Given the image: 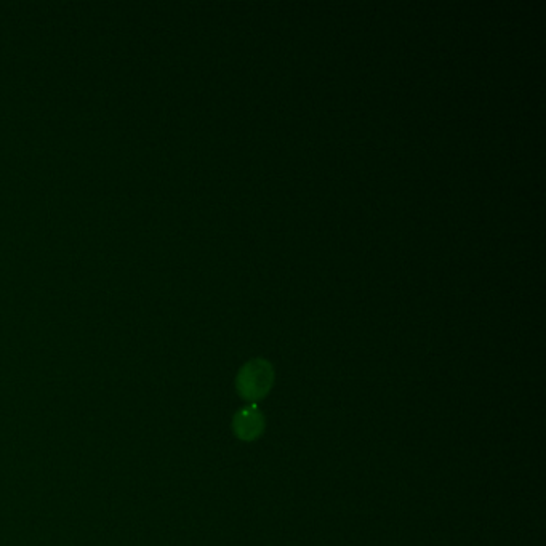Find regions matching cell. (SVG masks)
I'll list each match as a JSON object with an SVG mask.
<instances>
[{
    "label": "cell",
    "instance_id": "obj_1",
    "mask_svg": "<svg viewBox=\"0 0 546 546\" xmlns=\"http://www.w3.org/2000/svg\"><path fill=\"white\" fill-rule=\"evenodd\" d=\"M271 367L268 362L253 361L245 366L239 376V386L244 395L262 396L271 383Z\"/></svg>",
    "mask_w": 546,
    "mask_h": 546
}]
</instances>
